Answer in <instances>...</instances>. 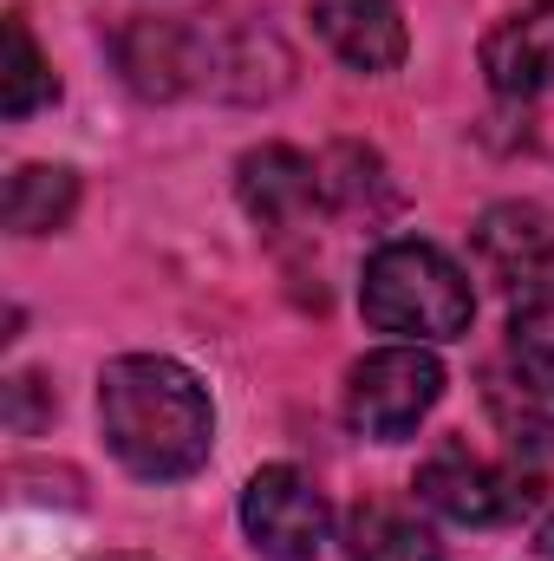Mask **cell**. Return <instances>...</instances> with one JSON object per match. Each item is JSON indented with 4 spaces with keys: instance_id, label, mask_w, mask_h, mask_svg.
Wrapping results in <instances>:
<instances>
[{
    "instance_id": "7",
    "label": "cell",
    "mask_w": 554,
    "mask_h": 561,
    "mask_svg": "<svg viewBox=\"0 0 554 561\" xmlns=\"http://www.w3.org/2000/svg\"><path fill=\"white\" fill-rule=\"evenodd\" d=\"M235 190L262 229H293L326 203V170L293 144H262L235 163Z\"/></svg>"
},
{
    "instance_id": "11",
    "label": "cell",
    "mask_w": 554,
    "mask_h": 561,
    "mask_svg": "<svg viewBox=\"0 0 554 561\" xmlns=\"http://www.w3.org/2000/svg\"><path fill=\"white\" fill-rule=\"evenodd\" d=\"M483 72L503 99H535L554 92V0H535L509 20L489 26L483 39Z\"/></svg>"
},
{
    "instance_id": "1",
    "label": "cell",
    "mask_w": 554,
    "mask_h": 561,
    "mask_svg": "<svg viewBox=\"0 0 554 561\" xmlns=\"http://www.w3.org/2000/svg\"><path fill=\"white\" fill-rule=\"evenodd\" d=\"M99 424L112 457L143 483H176L209 463L216 405L203 379L163 353H125L99 373Z\"/></svg>"
},
{
    "instance_id": "17",
    "label": "cell",
    "mask_w": 554,
    "mask_h": 561,
    "mask_svg": "<svg viewBox=\"0 0 554 561\" xmlns=\"http://www.w3.org/2000/svg\"><path fill=\"white\" fill-rule=\"evenodd\" d=\"M105 561H143V556H105Z\"/></svg>"
},
{
    "instance_id": "16",
    "label": "cell",
    "mask_w": 554,
    "mask_h": 561,
    "mask_svg": "<svg viewBox=\"0 0 554 561\" xmlns=\"http://www.w3.org/2000/svg\"><path fill=\"white\" fill-rule=\"evenodd\" d=\"M535 556H542V561H554V510H549V523L535 529Z\"/></svg>"
},
{
    "instance_id": "15",
    "label": "cell",
    "mask_w": 554,
    "mask_h": 561,
    "mask_svg": "<svg viewBox=\"0 0 554 561\" xmlns=\"http://www.w3.org/2000/svg\"><path fill=\"white\" fill-rule=\"evenodd\" d=\"M509 346L516 359L554 373V275H542L535 287L516 294V313H509Z\"/></svg>"
},
{
    "instance_id": "2",
    "label": "cell",
    "mask_w": 554,
    "mask_h": 561,
    "mask_svg": "<svg viewBox=\"0 0 554 561\" xmlns=\"http://www.w3.org/2000/svg\"><path fill=\"white\" fill-rule=\"evenodd\" d=\"M359 307L379 333H399L412 346H437V340H463L476 320V294L463 268L430 249V242H385L372 249L366 275H359Z\"/></svg>"
},
{
    "instance_id": "4",
    "label": "cell",
    "mask_w": 554,
    "mask_h": 561,
    "mask_svg": "<svg viewBox=\"0 0 554 561\" xmlns=\"http://www.w3.org/2000/svg\"><path fill=\"white\" fill-rule=\"evenodd\" d=\"M417 503L437 510L443 523H463V529H496V523H516L529 503H535V483L509 463H489L476 457L470 444H437L424 463H417Z\"/></svg>"
},
{
    "instance_id": "13",
    "label": "cell",
    "mask_w": 554,
    "mask_h": 561,
    "mask_svg": "<svg viewBox=\"0 0 554 561\" xmlns=\"http://www.w3.org/2000/svg\"><path fill=\"white\" fill-rule=\"evenodd\" d=\"M346 549H353V561H450L443 542L424 523L399 516V510H359Z\"/></svg>"
},
{
    "instance_id": "8",
    "label": "cell",
    "mask_w": 554,
    "mask_h": 561,
    "mask_svg": "<svg viewBox=\"0 0 554 561\" xmlns=\"http://www.w3.org/2000/svg\"><path fill=\"white\" fill-rule=\"evenodd\" d=\"M307 13H313V33L333 46V59H346L366 79L399 72L412 53L405 13L392 0H307Z\"/></svg>"
},
{
    "instance_id": "3",
    "label": "cell",
    "mask_w": 554,
    "mask_h": 561,
    "mask_svg": "<svg viewBox=\"0 0 554 561\" xmlns=\"http://www.w3.org/2000/svg\"><path fill=\"white\" fill-rule=\"evenodd\" d=\"M437 399H443V366L424 346H412V340L379 346V353H366L346 373V419H353L359 437H372V444L412 437Z\"/></svg>"
},
{
    "instance_id": "6",
    "label": "cell",
    "mask_w": 554,
    "mask_h": 561,
    "mask_svg": "<svg viewBox=\"0 0 554 561\" xmlns=\"http://www.w3.org/2000/svg\"><path fill=\"white\" fill-rule=\"evenodd\" d=\"M118 66H125V79H131V92L143 99H183V92H196L203 79H216V66H222V53H216V39L209 33H196L189 20H131L125 33H118Z\"/></svg>"
},
{
    "instance_id": "10",
    "label": "cell",
    "mask_w": 554,
    "mask_h": 561,
    "mask_svg": "<svg viewBox=\"0 0 554 561\" xmlns=\"http://www.w3.org/2000/svg\"><path fill=\"white\" fill-rule=\"evenodd\" d=\"M483 405H489V424L509 437V450L535 463L554 457V373L529 359H496L483 366Z\"/></svg>"
},
{
    "instance_id": "14",
    "label": "cell",
    "mask_w": 554,
    "mask_h": 561,
    "mask_svg": "<svg viewBox=\"0 0 554 561\" xmlns=\"http://www.w3.org/2000/svg\"><path fill=\"white\" fill-rule=\"evenodd\" d=\"M59 99V85H53V66L39 59V46H33V33H26V20L20 13H7V72H0V105H7V118H33L39 105H53Z\"/></svg>"
},
{
    "instance_id": "9",
    "label": "cell",
    "mask_w": 554,
    "mask_h": 561,
    "mask_svg": "<svg viewBox=\"0 0 554 561\" xmlns=\"http://www.w3.org/2000/svg\"><path fill=\"white\" fill-rule=\"evenodd\" d=\"M476 262H483V275L503 280V287H535L542 275H554V216L549 209H535V203H496V209H483V222H476Z\"/></svg>"
},
{
    "instance_id": "5",
    "label": "cell",
    "mask_w": 554,
    "mask_h": 561,
    "mask_svg": "<svg viewBox=\"0 0 554 561\" xmlns=\"http://www.w3.org/2000/svg\"><path fill=\"white\" fill-rule=\"evenodd\" d=\"M242 529L268 561H313L333 536V510L293 463H268L242 490Z\"/></svg>"
},
{
    "instance_id": "12",
    "label": "cell",
    "mask_w": 554,
    "mask_h": 561,
    "mask_svg": "<svg viewBox=\"0 0 554 561\" xmlns=\"http://www.w3.org/2000/svg\"><path fill=\"white\" fill-rule=\"evenodd\" d=\"M79 209V176L66 163H20L7 176V229L13 236H53Z\"/></svg>"
}]
</instances>
